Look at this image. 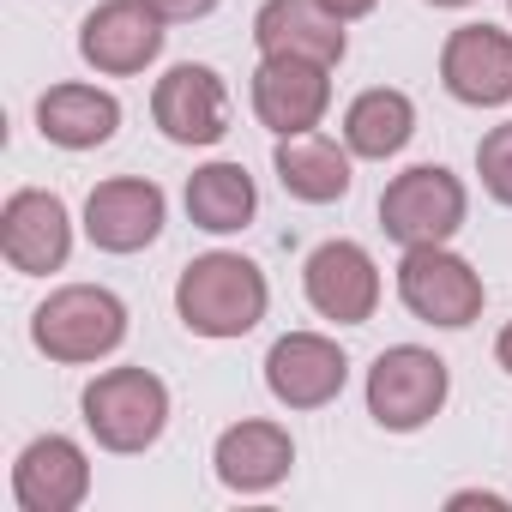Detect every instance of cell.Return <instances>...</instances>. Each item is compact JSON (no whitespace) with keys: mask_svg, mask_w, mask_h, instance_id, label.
Here are the masks:
<instances>
[{"mask_svg":"<svg viewBox=\"0 0 512 512\" xmlns=\"http://www.w3.org/2000/svg\"><path fill=\"white\" fill-rule=\"evenodd\" d=\"M272 290L266 272L247 253H199V260L175 278V314L193 338H247L266 320Z\"/></svg>","mask_w":512,"mask_h":512,"instance_id":"6da1fadb","label":"cell"},{"mask_svg":"<svg viewBox=\"0 0 512 512\" xmlns=\"http://www.w3.org/2000/svg\"><path fill=\"white\" fill-rule=\"evenodd\" d=\"M31 344L61 368L103 362L127 344V302L103 284H67L31 314Z\"/></svg>","mask_w":512,"mask_h":512,"instance_id":"7a4b0ae2","label":"cell"},{"mask_svg":"<svg viewBox=\"0 0 512 512\" xmlns=\"http://www.w3.org/2000/svg\"><path fill=\"white\" fill-rule=\"evenodd\" d=\"M79 410H85V428H91V440L103 452L133 458V452H151L163 440V428H169V386L151 368H103L85 386Z\"/></svg>","mask_w":512,"mask_h":512,"instance_id":"3957f363","label":"cell"},{"mask_svg":"<svg viewBox=\"0 0 512 512\" xmlns=\"http://www.w3.org/2000/svg\"><path fill=\"white\" fill-rule=\"evenodd\" d=\"M464 217H470V193L446 163H416L392 175L380 193V229L398 247H440L464 229Z\"/></svg>","mask_w":512,"mask_h":512,"instance_id":"277c9868","label":"cell"},{"mask_svg":"<svg viewBox=\"0 0 512 512\" xmlns=\"http://www.w3.org/2000/svg\"><path fill=\"white\" fill-rule=\"evenodd\" d=\"M446 392H452V374L434 350L422 344H392L374 356L368 368V416L386 428V434H416L428 428L440 410H446Z\"/></svg>","mask_w":512,"mask_h":512,"instance_id":"5b68a950","label":"cell"},{"mask_svg":"<svg viewBox=\"0 0 512 512\" xmlns=\"http://www.w3.org/2000/svg\"><path fill=\"white\" fill-rule=\"evenodd\" d=\"M482 272L452 253L446 241L440 247H404L398 260V302L422 320V326H440V332H464L470 320H482Z\"/></svg>","mask_w":512,"mask_h":512,"instance_id":"8992f818","label":"cell"},{"mask_svg":"<svg viewBox=\"0 0 512 512\" xmlns=\"http://www.w3.org/2000/svg\"><path fill=\"white\" fill-rule=\"evenodd\" d=\"M163 25L169 19L151 7V0H103V7H91L85 25H79V55L103 79H133L163 55V37H169Z\"/></svg>","mask_w":512,"mask_h":512,"instance_id":"52a82bcc","label":"cell"},{"mask_svg":"<svg viewBox=\"0 0 512 512\" xmlns=\"http://www.w3.org/2000/svg\"><path fill=\"white\" fill-rule=\"evenodd\" d=\"M302 290H308V308L332 326H368L374 308H380V266L362 241H320L302 266Z\"/></svg>","mask_w":512,"mask_h":512,"instance_id":"ba28073f","label":"cell"},{"mask_svg":"<svg viewBox=\"0 0 512 512\" xmlns=\"http://www.w3.org/2000/svg\"><path fill=\"white\" fill-rule=\"evenodd\" d=\"M151 121L169 145H217L229 133V85L205 61H181L151 91Z\"/></svg>","mask_w":512,"mask_h":512,"instance_id":"9c48e42d","label":"cell"},{"mask_svg":"<svg viewBox=\"0 0 512 512\" xmlns=\"http://www.w3.org/2000/svg\"><path fill=\"white\" fill-rule=\"evenodd\" d=\"M0 253L19 278H49L67 266L73 253V217H67V199L49 193V187H19L0 211Z\"/></svg>","mask_w":512,"mask_h":512,"instance_id":"30bf717a","label":"cell"},{"mask_svg":"<svg viewBox=\"0 0 512 512\" xmlns=\"http://www.w3.org/2000/svg\"><path fill=\"white\" fill-rule=\"evenodd\" d=\"M332 109V67L320 61H290V55H260L253 67V115L278 139L314 133Z\"/></svg>","mask_w":512,"mask_h":512,"instance_id":"8fae6325","label":"cell"},{"mask_svg":"<svg viewBox=\"0 0 512 512\" xmlns=\"http://www.w3.org/2000/svg\"><path fill=\"white\" fill-rule=\"evenodd\" d=\"M163 187L145 181V175H115V181H97L91 199H85V235L91 247L103 253H139L163 235Z\"/></svg>","mask_w":512,"mask_h":512,"instance_id":"7c38bea8","label":"cell"},{"mask_svg":"<svg viewBox=\"0 0 512 512\" xmlns=\"http://www.w3.org/2000/svg\"><path fill=\"white\" fill-rule=\"evenodd\" d=\"M350 380V356L320 332H284L266 356V386L284 410H326Z\"/></svg>","mask_w":512,"mask_h":512,"instance_id":"4fadbf2b","label":"cell"},{"mask_svg":"<svg viewBox=\"0 0 512 512\" xmlns=\"http://www.w3.org/2000/svg\"><path fill=\"white\" fill-rule=\"evenodd\" d=\"M440 85L470 109L512 103V31L500 25H458L440 49Z\"/></svg>","mask_w":512,"mask_h":512,"instance_id":"5bb4252c","label":"cell"},{"mask_svg":"<svg viewBox=\"0 0 512 512\" xmlns=\"http://www.w3.org/2000/svg\"><path fill=\"white\" fill-rule=\"evenodd\" d=\"M211 470L229 494H272L290 470H296V440L284 422H266V416H247L235 428L217 434L211 446Z\"/></svg>","mask_w":512,"mask_h":512,"instance_id":"9a60e30c","label":"cell"},{"mask_svg":"<svg viewBox=\"0 0 512 512\" xmlns=\"http://www.w3.org/2000/svg\"><path fill=\"white\" fill-rule=\"evenodd\" d=\"M91 494V458L67 434H43L13 464V500L25 512H79Z\"/></svg>","mask_w":512,"mask_h":512,"instance_id":"2e32d148","label":"cell"},{"mask_svg":"<svg viewBox=\"0 0 512 512\" xmlns=\"http://www.w3.org/2000/svg\"><path fill=\"white\" fill-rule=\"evenodd\" d=\"M253 43L260 55H290V61H320V67H338L350 37H344V19L320 0H266L253 13Z\"/></svg>","mask_w":512,"mask_h":512,"instance_id":"e0dca14e","label":"cell"},{"mask_svg":"<svg viewBox=\"0 0 512 512\" xmlns=\"http://www.w3.org/2000/svg\"><path fill=\"white\" fill-rule=\"evenodd\" d=\"M37 127H43V139L61 145V151H97V145L115 139L121 103H115V91H97V85L67 79V85H49V91L37 97Z\"/></svg>","mask_w":512,"mask_h":512,"instance_id":"ac0fdd59","label":"cell"},{"mask_svg":"<svg viewBox=\"0 0 512 512\" xmlns=\"http://www.w3.org/2000/svg\"><path fill=\"white\" fill-rule=\"evenodd\" d=\"M272 169H278L284 193L302 199V205H338V199L350 193V145L326 139L320 127H314V133H290V139H278Z\"/></svg>","mask_w":512,"mask_h":512,"instance_id":"d6986e66","label":"cell"},{"mask_svg":"<svg viewBox=\"0 0 512 512\" xmlns=\"http://www.w3.org/2000/svg\"><path fill=\"white\" fill-rule=\"evenodd\" d=\"M253 211H260V187H253V175L241 163L217 157V163L187 175V217H193V229L235 235V229L253 223Z\"/></svg>","mask_w":512,"mask_h":512,"instance_id":"ffe728a7","label":"cell"},{"mask_svg":"<svg viewBox=\"0 0 512 512\" xmlns=\"http://www.w3.org/2000/svg\"><path fill=\"white\" fill-rule=\"evenodd\" d=\"M410 139H416V103H410L398 85H374V91H362V97L344 109V145H350V157L386 163V157H398Z\"/></svg>","mask_w":512,"mask_h":512,"instance_id":"44dd1931","label":"cell"},{"mask_svg":"<svg viewBox=\"0 0 512 512\" xmlns=\"http://www.w3.org/2000/svg\"><path fill=\"white\" fill-rule=\"evenodd\" d=\"M476 175H482L488 199L512 205V121H500V127L482 133V145H476Z\"/></svg>","mask_w":512,"mask_h":512,"instance_id":"7402d4cb","label":"cell"},{"mask_svg":"<svg viewBox=\"0 0 512 512\" xmlns=\"http://www.w3.org/2000/svg\"><path fill=\"white\" fill-rule=\"evenodd\" d=\"M151 7H157L169 25H187V19H205V13H217V0H151Z\"/></svg>","mask_w":512,"mask_h":512,"instance_id":"603a6c76","label":"cell"},{"mask_svg":"<svg viewBox=\"0 0 512 512\" xmlns=\"http://www.w3.org/2000/svg\"><path fill=\"white\" fill-rule=\"evenodd\" d=\"M446 506H494V512H506V494H488V488H458Z\"/></svg>","mask_w":512,"mask_h":512,"instance_id":"cb8c5ba5","label":"cell"},{"mask_svg":"<svg viewBox=\"0 0 512 512\" xmlns=\"http://www.w3.org/2000/svg\"><path fill=\"white\" fill-rule=\"evenodd\" d=\"M320 7H332V13H338V19L350 25V19H368V13L380 7V0H320Z\"/></svg>","mask_w":512,"mask_h":512,"instance_id":"d4e9b609","label":"cell"},{"mask_svg":"<svg viewBox=\"0 0 512 512\" xmlns=\"http://www.w3.org/2000/svg\"><path fill=\"white\" fill-rule=\"evenodd\" d=\"M494 362L512 374V320H506V326H500V338H494Z\"/></svg>","mask_w":512,"mask_h":512,"instance_id":"484cf974","label":"cell"},{"mask_svg":"<svg viewBox=\"0 0 512 512\" xmlns=\"http://www.w3.org/2000/svg\"><path fill=\"white\" fill-rule=\"evenodd\" d=\"M428 7H470V0H428Z\"/></svg>","mask_w":512,"mask_h":512,"instance_id":"4316f807","label":"cell"},{"mask_svg":"<svg viewBox=\"0 0 512 512\" xmlns=\"http://www.w3.org/2000/svg\"><path fill=\"white\" fill-rule=\"evenodd\" d=\"M506 7H512V0H506Z\"/></svg>","mask_w":512,"mask_h":512,"instance_id":"83f0119b","label":"cell"}]
</instances>
